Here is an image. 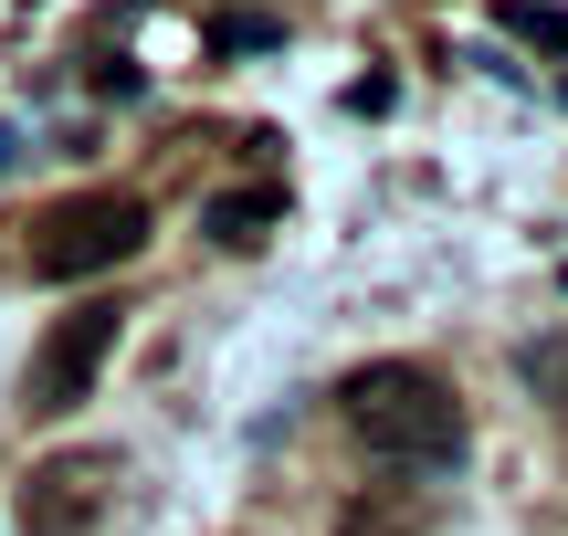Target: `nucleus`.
<instances>
[{
    "instance_id": "f257e3e1",
    "label": "nucleus",
    "mask_w": 568,
    "mask_h": 536,
    "mask_svg": "<svg viewBox=\"0 0 568 536\" xmlns=\"http://www.w3.org/2000/svg\"><path fill=\"white\" fill-rule=\"evenodd\" d=\"M337 421L379 463H400V474H453V463H464V400H453V379L422 369V358H368V369H347L337 379Z\"/></svg>"
},
{
    "instance_id": "f03ea898",
    "label": "nucleus",
    "mask_w": 568,
    "mask_h": 536,
    "mask_svg": "<svg viewBox=\"0 0 568 536\" xmlns=\"http://www.w3.org/2000/svg\"><path fill=\"white\" fill-rule=\"evenodd\" d=\"M148 252V200L138 189H74L32 221V274L42 285H84V274H116Z\"/></svg>"
},
{
    "instance_id": "7ed1b4c3",
    "label": "nucleus",
    "mask_w": 568,
    "mask_h": 536,
    "mask_svg": "<svg viewBox=\"0 0 568 536\" xmlns=\"http://www.w3.org/2000/svg\"><path fill=\"white\" fill-rule=\"evenodd\" d=\"M116 337H126V306H74V316H53V337H42L32 369H21V411H32V421H63L84 390H95V369L116 358Z\"/></svg>"
},
{
    "instance_id": "20e7f679",
    "label": "nucleus",
    "mask_w": 568,
    "mask_h": 536,
    "mask_svg": "<svg viewBox=\"0 0 568 536\" xmlns=\"http://www.w3.org/2000/svg\"><path fill=\"white\" fill-rule=\"evenodd\" d=\"M95 463H32L21 474V536H84L95 526Z\"/></svg>"
},
{
    "instance_id": "39448f33",
    "label": "nucleus",
    "mask_w": 568,
    "mask_h": 536,
    "mask_svg": "<svg viewBox=\"0 0 568 536\" xmlns=\"http://www.w3.org/2000/svg\"><path fill=\"white\" fill-rule=\"evenodd\" d=\"M495 32H516V42H537V53L568 63V11L558 0H495Z\"/></svg>"
},
{
    "instance_id": "423d86ee",
    "label": "nucleus",
    "mask_w": 568,
    "mask_h": 536,
    "mask_svg": "<svg viewBox=\"0 0 568 536\" xmlns=\"http://www.w3.org/2000/svg\"><path fill=\"white\" fill-rule=\"evenodd\" d=\"M274 189H253V200H211V243H222V252H253V243H264V231H274Z\"/></svg>"
}]
</instances>
